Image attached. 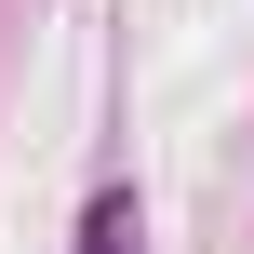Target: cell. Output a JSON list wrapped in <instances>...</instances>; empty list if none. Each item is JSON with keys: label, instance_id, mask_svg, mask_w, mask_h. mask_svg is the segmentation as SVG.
<instances>
[{"label": "cell", "instance_id": "obj_1", "mask_svg": "<svg viewBox=\"0 0 254 254\" xmlns=\"http://www.w3.org/2000/svg\"><path fill=\"white\" fill-rule=\"evenodd\" d=\"M80 254H134V201H94V228H80Z\"/></svg>", "mask_w": 254, "mask_h": 254}]
</instances>
